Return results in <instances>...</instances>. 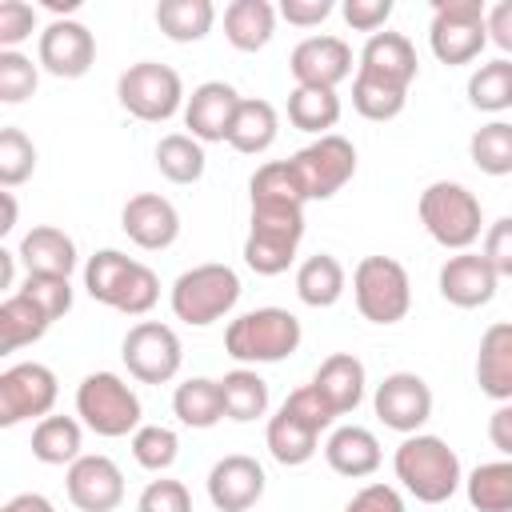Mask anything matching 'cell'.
<instances>
[{
    "mask_svg": "<svg viewBox=\"0 0 512 512\" xmlns=\"http://www.w3.org/2000/svg\"><path fill=\"white\" fill-rule=\"evenodd\" d=\"M84 288L96 304L124 312V316H148L160 300V280L148 264L124 256L120 248H100L84 264Z\"/></svg>",
    "mask_w": 512,
    "mask_h": 512,
    "instance_id": "cell-1",
    "label": "cell"
},
{
    "mask_svg": "<svg viewBox=\"0 0 512 512\" xmlns=\"http://www.w3.org/2000/svg\"><path fill=\"white\" fill-rule=\"evenodd\" d=\"M392 472L404 484V492L416 496L420 504H444L464 484L460 456L448 448V440H440L432 432L404 436V444L392 456Z\"/></svg>",
    "mask_w": 512,
    "mask_h": 512,
    "instance_id": "cell-2",
    "label": "cell"
},
{
    "mask_svg": "<svg viewBox=\"0 0 512 512\" xmlns=\"http://www.w3.org/2000/svg\"><path fill=\"white\" fill-rule=\"evenodd\" d=\"M300 340L304 328L288 308H252L224 328V352L244 368L280 364L300 348Z\"/></svg>",
    "mask_w": 512,
    "mask_h": 512,
    "instance_id": "cell-3",
    "label": "cell"
},
{
    "mask_svg": "<svg viewBox=\"0 0 512 512\" xmlns=\"http://www.w3.org/2000/svg\"><path fill=\"white\" fill-rule=\"evenodd\" d=\"M420 224L424 232L440 244V248H452V252H472V244L480 240V228H484V208L476 200V192L468 184H456V180H432L424 192H420Z\"/></svg>",
    "mask_w": 512,
    "mask_h": 512,
    "instance_id": "cell-4",
    "label": "cell"
},
{
    "mask_svg": "<svg viewBox=\"0 0 512 512\" xmlns=\"http://www.w3.org/2000/svg\"><path fill=\"white\" fill-rule=\"evenodd\" d=\"M300 240H304V204H252L244 264L256 276H280L292 268Z\"/></svg>",
    "mask_w": 512,
    "mask_h": 512,
    "instance_id": "cell-5",
    "label": "cell"
},
{
    "mask_svg": "<svg viewBox=\"0 0 512 512\" xmlns=\"http://www.w3.org/2000/svg\"><path fill=\"white\" fill-rule=\"evenodd\" d=\"M240 276L236 268L228 264H196L188 272L176 276L172 292H168V304H172V316L192 324V328H208L216 320H224L236 300H240Z\"/></svg>",
    "mask_w": 512,
    "mask_h": 512,
    "instance_id": "cell-6",
    "label": "cell"
},
{
    "mask_svg": "<svg viewBox=\"0 0 512 512\" xmlns=\"http://www.w3.org/2000/svg\"><path fill=\"white\" fill-rule=\"evenodd\" d=\"M76 416L96 436L116 440V436H128V432L140 428L144 408H140L136 388L124 376H116V372H88L80 380V388H76Z\"/></svg>",
    "mask_w": 512,
    "mask_h": 512,
    "instance_id": "cell-7",
    "label": "cell"
},
{
    "mask_svg": "<svg viewBox=\"0 0 512 512\" xmlns=\"http://www.w3.org/2000/svg\"><path fill=\"white\" fill-rule=\"evenodd\" d=\"M116 100L128 116H136L144 124H164L184 108V80L176 68H168L160 60H140L120 72Z\"/></svg>",
    "mask_w": 512,
    "mask_h": 512,
    "instance_id": "cell-8",
    "label": "cell"
},
{
    "mask_svg": "<svg viewBox=\"0 0 512 512\" xmlns=\"http://www.w3.org/2000/svg\"><path fill=\"white\" fill-rule=\"evenodd\" d=\"M352 296L368 324H400L412 308L408 268L392 256H364L352 272Z\"/></svg>",
    "mask_w": 512,
    "mask_h": 512,
    "instance_id": "cell-9",
    "label": "cell"
},
{
    "mask_svg": "<svg viewBox=\"0 0 512 512\" xmlns=\"http://www.w3.org/2000/svg\"><path fill=\"white\" fill-rule=\"evenodd\" d=\"M488 44V8L480 0H436L428 48L440 64H472Z\"/></svg>",
    "mask_w": 512,
    "mask_h": 512,
    "instance_id": "cell-10",
    "label": "cell"
},
{
    "mask_svg": "<svg viewBox=\"0 0 512 512\" xmlns=\"http://www.w3.org/2000/svg\"><path fill=\"white\" fill-rule=\"evenodd\" d=\"M120 356H124V368L132 380L140 384H168L180 364H184V344L176 336L172 324H160V320H140L128 328L124 344H120Z\"/></svg>",
    "mask_w": 512,
    "mask_h": 512,
    "instance_id": "cell-11",
    "label": "cell"
},
{
    "mask_svg": "<svg viewBox=\"0 0 512 512\" xmlns=\"http://www.w3.org/2000/svg\"><path fill=\"white\" fill-rule=\"evenodd\" d=\"M60 396L56 372L48 364L24 360L0 372V428H16L24 420H44L52 416Z\"/></svg>",
    "mask_w": 512,
    "mask_h": 512,
    "instance_id": "cell-12",
    "label": "cell"
},
{
    "mask_svg": "<svg viewBox=\"0 0 512 512\" xmlns=\"http://www.w3.org/2000/svg\"><path fill=\"white\" fill-rule=\"evenodd\" d=\"M292 168H296L308 200H332L356 176V148L340 132H328V136H316L312 144H304L292 156Z\"/></svg>",
    "mask_w": 512,
    "mask_h": 512,
    "instance_id": "cell-13",
    "label": "cell"
},
{
    "mask_svg": "<svg viewBox=\"0 0 512 512\" xmlns=\"http://www.w3.org/2000/svg\"><path fill=\"white\" fill-rule=\"evenodd\" d=\"M36 64L48 76H56V80H80V76H88V68L96 64V36H92V28L80 24V20L56 16L40 32Z\"/></svg>",
    "mask_w": 512,
    "mask_h": 512,
    "instance_id": "cell-14",
    "label": "cell"
},
{
    "mask_svg": "<svg viewBox=\"0 0 512 512\" xmlns=\"http://www.w3.org/2000/svg\"><path fill=\"white\" fill-rule=\"evenodd\" d=\"M372 408H376V416H380L384 428H392L400 436H412L432 416V388L416 372H392V376H384L376 384Z\"/></svg>",
    "mask_w": 512,
    "mask_h": 512,
    "instance_id": "cell-15",
    "label": "cell"
},
{
    "mask_svg": "<svg viewBox=\"0 0 512 512\" xmlns=\"http://www.w3.org/2000/svg\"><path fill=\"white\" fill-rule=\"evenodd\" d=\"M64 488L80 512H116L124 500V472L112 456L84 452L76 464H68Z\"/></svg>",
    "mask_w": 512,
    "mask_h": 512,
    "instance_id": "cell-16",
    "label": "cell"
},
{
    "mask_svg": "<svg viewBox=\"0 0 512 512\" xmlns=\"http://www.w3.org/2000/svg\"><path fill=\"white\" fill-rule=\"evenodd\" d=\"M264 488H268V476L256 456L232 452L208 468V500L216 512H248L260 504Z\"/></svg>",
    "mask_w": 512,
    "mask_h": 512,
    "instance_id": "cell-17",
    "label": "cell"
},
{
    "mask_svg": "<svg viewBox=\"0 0 512 512\" xmlns=\"http://www.w3.org/2000/svg\"><path fill=\"white\" fill-rule=\"evenodd\" d=\"M240 92L228 80H204L192 88V96L184 100V128L188 136H196L200 144H224L240 108Z\"/></svg>",
    "mask_w": 512,
    "mask_h": 512,
    "instance_id": "cell-18",
    "label": "cell"
},
{
    "mask_svg": "<svg viewBox=\"0 0 512 512\" xmlns=\"http://www.w3.org/2000/svg\"><path fill=\"white\" fill-rule=\"evenodd\" d=\"M120 228H124V236H128L136 248H144V252H164V248H172L176 236H180V212H176V204H172L168 196H160V192H136V196L124 204V212H120Z\"/></svg>",
    "mask_w": 512,
    "mask_h": 512,
    "instance_id": "cell-19",
    "label": "cell"
},
{
    "mask_svg": "<svg viewBox=\"0 0 512 512\" xmlns=\"http://www.w3.org/2000/svg\"><path fill=\"white\" fill-rule=\"evenodd\" d=\"M288 72L304 88H332L352 76V48L340 36H308L292 48Z\"/></svg>",
    "mask_w": 512,
    "mask_h": 512,
    "instance_id": "cell-20",
    "label": "cell"
},
{
    "mask_svg": "<svg viewBox=\"0 0 512 512\" xmlns=\"http://www.w3.org/2000/svg\"><path fill=\"white\" fill-rule=\"evenodd\" d=\"M436 284H440V296L448 304H456V308H484L496 296L500 276H496V268L480 252H456V256H448L440 264Z\"/></svg>",
    "mask_w": 512,
    "mask_h": 512,
    "instance_id": "cell-21",
    "label": "cell"
},
{
    "mask_svg": "<svg viewBox=\"0 0 512 512\" xmlns=\"http://www.w3.org/2000/svg\"><path fill=\"white\" fill-rule=\"evenodd\" d=\"M356 72L372 76V80H384V84H396V88H412L416 72H420V60H416V48L404 32H376L364 40L360 48V64Z\"/></svg>",
    "mask_w": 512,
    "mask_h": 512,
    "instance_id": "cell-22",
    "label": "cell"
},
{
    "mask_svg": "<svg viewBox=\"0 0 512 512\" xmlns=\"http://www.w3.org/2000/svg\"><path fill=\"white\" fill-rule=\"evenodd\" d=\"M324 460L336 476H348V480H364L380 468L384 452H380V440L372 428H360V424H340L332 428V436L324 440Z\"/></svg>",
    "mask_w": 512,
    "mask_h": 512,
    "instance_id": "cell-23",
    "label": "cell"
},
{
    "mask_svg": "<svg viewBox=\"0 0 512 512\" xmlns=\"http://www.w3.org/2000/svg\"><path fill=\"white\" fill-rule=\"evenodd\" d=\"M476 384L488 400L512 404V324H488L476 352Z\"/></svg>",
    "mask_w": 512,
    "mask_h": 512,
    "instance_id": "cell-24",
    "label": "cell"
},
{
    "mask_svg": "<svg viewBox=\"0 0 512 512\" xmlns=\"http://www.w3.org/2000/svg\"><path fill=\"white\" fill-rule=\"evenodd\" d=\"M364 384H368L364 364H360L352 352H332V356L316 368V376H312V388L328 400V408H332L336 416H348V412L360 408Z\"/></svg>",
    "mask_w": 512,
    "mask_h": 512,
    "instance_id": "cell-25",
    "label": "cell"
},
{
    "mask_svg": "<svg viewBox=\"0 0 512 512\" xmlns=\"http://www.w3.org/2000/svg\"><path fill=\"white\" fill-rule=\"evenodd\" d=\"M16 256L24 260L28 272H44V276H72L76 272V244L64 228H52V224H36L32 232H24Z\"/></svg>",
    "mask_w": 512,
    "mask_h": 512,
    "instance_id": "cell-26",
    "label": "cell"
},
{
    "mask_svg": "<svg viewBox=\"0 0 512 512\" xmlns=\"http://www.w3.org/2000/svg\"><path fill=\"white\" fill-rule=\"evenodd\" d=\"M264 444L272 452L276 464L284 468H300L316 456V444H320V432L312 424H304L292 408H276V416H268V432H264Z\"/></svg>",
    "mask_w": 512,
    "mask_h": 512,
    "instance_id": "cell-27",
    "label": "cell"
},
{
    "mask_svg": "<svg viewBox=\"0 0 512 512\" xmlns=\"http://www.w3.org/2000/svg\"><path fill=\"white\" fill-rule=\"evenodd\" d=\"M276 16L268 0H232L224 8V40L236 52H260L276 36Z\"/></svg>",
    "mask_w": 512,
    "mask_h": 512,
    "instance_id": "cell-28",
    "label": "cell"
},
{
    "mask_svg": "<svg viewBox=\"0 0 512 512\" xmlns=\"http://www.w3.org/2000/svg\"><path fill=\"white\" fill-rule=\"evenodd\" d=\"M84 428L76 416H44L36 420L32 428V456L40 464H52V468H64V464H76L84 452Z\"/></svg>",
    "mask_w": 512,
    "mask_h": 512,
    "instance_id": "cell-29",
    "label": "cell"
},
{
    "mask_svg": "<svg viewBox=\"0 0 512 512\" xmlns=\"http://www.w3.org/2000/svg\"><path fill=\"white\" fill-rule=\"evenodd\" d=\"M276 132H280L276 108H272L268 100L248 96V100H240V108H236L228 144H232L236 152H244V156H260V152H268V148L276 144Z\"/></svg>",
    "mask_w": 512,
    "mask_h": 512,
    "instance_id": "cell-30",
    "label": "cell"
},
{
    "mask_svg": "<svg viewBox=\"0 0 512 512\" xmlns=\"http://www.w3.org/2000/svg\"><path fill=\"white\" fill-rule=\"evenodd\" d=\"M344 284H348L344 264L332 252H316L296 268V296L308 308H332L344 296Z\"/></svg>",
    "mask_w": 512,
    "mask_h": 512,
    "instance_id": "cell-31",
    "label": "cell"
},
{
    "mask_svg": "<svg viewBox=\"0 0 512 512\" xmlns=\"http://www.w3.org/2000/svg\"><path fill=\"white\" fill-rule=\"evenodd\" d=\"M216 8L212 0H160L156 4V28L172 44H196L212 32Z\"/></svg>",
    "mask_w": 512,
    "mask_h": 512,
    "instance_id": "cell-32",
    "label": "cell"
},
{
    "mask_svg": "<svg viewBox=\"0 0 512 512\" xmlns=\"http://www.w3.org/2000/svg\"><path fill=\"white\" fill-rule=\"evenodd\" d=\"M220 400H224V416L236 420V424H248V420H260L268 412V384L256 368H232L224 372L220 380Z\"/></svg>",
    "mask_w": 512,
    "mask_h": 512,
    "instance_id": "cell-33",
    "label": "cell"
},
{
    "mask_svg": "<svg viewBox=\"0 0 512 512\" xmlns=\"http://www.w3.org/2000/svg\"><path fill=\"white\" fill-rule=\"evenodd\" d=\"M172 412L184 428H212L224 420V400H220V380L208 376H192L184 384H176L172 392Z\"/></svg>",
    "mask_w": 512,
    "mask_h": 512,
    "instance_id": "cell-34",
    "label": "cell"
},
{
    "mask_svg": "<svg viewBox=\"0 0 512 512\" xmlns=\"http://www.w3.org/2000/svg\"><path fill=\"white\" fill-rule=\"evenodd\" d=\"M288 124L312 136H328L340 124V96L332 88H304L296 84L288 92Z\"/></svg>",
    "mask_w": 512,
    "mask_h": 512,
    "instance_id": "cell-35",
    "label": "cell"
},
{
    "mask_svg": "<svg viewBox=\"0 0 512 512\" xmlns=\"http://www.w3.org/2000/svg\"><path fill=\"white\" fill-rule=\"evenodd\" d=\"M52 328V320L20 292H8L0 304V352H20L24 344H36L44 332Z\"/></svg>",
    "mask_w": 512,
    "mask_h": 512,
    "instance_id": "cell-36",
    "label": "cell"
},
{
    "mask_svg": "<svg viewBox=\"0 0 512 512\" xmlns=\"http://www.w3.org/2000/svg\"><path fill=\"white\" fill-rule=\"evenodd\" d=\"M464 492L476 512H512V460L500 456V460L476 464L464 476Z\"/></svg>",
    "mask_w": 512,
    "mask_h": 512,
    "instance_id": "cell-37",
    "label": "cell"
},
{
    "mask_svg": "<svg viewBox=\"0 0 512 512\" xmlns=\"http://www.w3.org/2000/svg\"><path fill=\"white\" fill-rule=\"evenodd\" d=\"M156 168L172 184H196L204 176V168H208L204 144L196 136H188V132H168L156 144Z\"/></svg>",
    "mask_w": 512,
    "mask_h": 512,
    "instance_id": "cell-38",
    "label": "cell"
},
{
    "mask_svg": "<svg viewBox=\"0 0 512 512\" xmlns=\"http://www.w3.org/2000/svg\"><path fill=\"white\" fill-rule=\"evenodd\" d=\"M248 192H252V204H308L304 196V184L292 168V160H268L252 172L248 180Z\"/></svg>",
    "mask_w": 512,
    "mask_h": 512,
    "instance_id": "cell-39",
    "label": "cell"
},
{
    "mask_svg": "<svg viewBox=\"0 0 512 512\" xmlns=\"http://www.w3.org/2000/svg\"><path fill=\"white\" fill-rule=\"evenodd\" d=\"M468 104L480 112L512 108V60L508 56H496L468 76Z\"/></svg>",
    "mask_w": 512,
    "mask_h": 512,
    "instance_id": "cell-40",
    "label": "cell"
},
{
    "mask_svg": "<svg viewBox=\"0 0 512 512\" xmlns=\"http://www.w3.org/2000/svg\"><path fill=\"white\" fill-rule=\"evenodd\" d=\"M468 156L484 176H512V124L508 120L480 124L468 140Z\"/></svg>",
    "mask_w": 512,
    "mask_h": 512,
    "instance_id": "cell-41",
    "label": "cell"
},
{
    "mask_svg": "<svg viewBox=\"0 0 512 512\" xmlns=\"http://www.w3.org/2000/svg\"><path fill=\"white\" fill-rule=\"evenodd\" d=\"M408 104V88H396V84H384V80H372L364 72H356L352 80V108L364 116V120H396Z\"/></svg>",
    "mask_w": 512,
    "mask_h": 512,
    "instance_id": "cell-42",
    "label": "cell"
},
{
    "mask_svg": "<svg viewBox=\"0 0 512 512\" xmlns=\"http://www.w3.org/2000/svg\"><path fill=\"white\" fill-rule=\"evenodd\" d=\"M132 456L148 472H168L176 464V456H180V436L172 428H164V424H140L132 432Z\"/></svg>",
    "mask_w": 512,
    "mask_h": 512,
    "instance_id": "cell-43",
    "label": "cell"
},
{
    "mask_svg": "<svg viewBox=\"0 0 512 512\" xmlns=\"http://www.w3.org/2000/svg\"><path fill=\"white\" fill-rule=\"evenodd\" d=\"M32 172H36V144L20 128H4L0 132V184L12 192Z\"/></svg>",
    "mask_w": 512,
    "mask_h": 512,
    "instance_id": "cell-44",
    "label": "cell"
},
{
    "mask_svg": "<svg viewBox=\"0 0 512 512\" xmlns=\"http://www.w3.org/2000/svg\"><path fill=\"white\" fill-rule=\"evenodd\" d=\"M20 296H28L52 324L72 308V284H68V276H44V272H28L24 276V284L16 288Z\"/></svg>",
    "mask_w": 512,
    "mask_h": 512,
    "instance_id": "cell-45",
    "label": "cell"
},
{
    "mask_svg": "<svg viewBox=\"0 0 512 512\" xmlns=\"http://www.w3.org/2000/svg\"><path fill=\"white\" fill-rule=\"evenodd\" d=\"M40 84V72L32 56L24 52H0V100L4 104H24Z\"/></svg>",
    "mask_w": 512,
    "mask_h": 512,
    "instance_id": "cell-46",
    "label": "cell"
},
{
    "mask_svg": "<svg viewBox=\"0 0 512 512\" xmlns=\"http://www.w3.org/2000/svg\"><path fill=\"white\" fill-rule=\"evenodd\" d=\"M36 32V8L28 0H0V52H20Z\"/></svg>",
    "mask_w": 512,
    "mask_h": 512,
    "instance_id": "cell-47",
    "label": "cell"
},
{
    "mask_svg": "<svg viewBox=\"0 0 512 512\" xmlns=\"http://www.w3.org/2000/svg\"><path fill=\"white\" fill-rule=\"evenodd\" d=\"M136 512H192V496L180 480H152L140 492Z\"/></svg>",
    "mask_w": 512,
    "mask_h": 512,
    "instance_id": "cell-48",
    "label": "cell"
},
{
    "mask_svg": "<svg viewBox=\"0 0 512 512\" xmlns=\"http://www.w3.org/2000/svg\"><path fill=\"white\" fill-rule=\"evenodd\" d=\"M284 408H292L304 424H312L316 432H328L332 428V420H336V412L328 408V400L312 388V384H304V388H296V392H288V400H284Z\"/></svg>",
    "mask_w": 512,
    "mask_h": 512,
    "instance_id": "cell-49",
    "label": "cell"
},
{
    "mask_svg": "<svg viewBox=\"0 0 512 512\" xmlns=\"http://www.w3.org/2000/svg\"><path fill=\"white\" fill-rule=\"evenodd\" d=\"M480 256L496 268V276H512V216H500L496 224H488Z\"/></svg>",
    "mask_w": 512,
    "mask_h": 512,
    "instance_id": "cell-50",
    "label": "cell"
},
{
    "mask_svg": "<svg viewBox=\"0 0 512 512\" xmlns=\"http://www.w3.org/2000/svg\"><path fill=\"white\" fill-rule=\"evenodd\" d=\"M340 12H344V20H348V28L376 36V32L388 24V16H392V0H344Z\"/></svg>",
    "mask_w": 512,
    "mask_h": 512,
    "instance_id": "cell-51",
    "label": "cell"
},
{
    "mask_svg": "<svg viewBox=\"0 0 512 512\" xmlns=\"http://www.w3.org/2000/svg\"><path fill=\"white\" fill-rule=\"evenodd\" d=\"M344 512H404V496L392 484H364L344 504Z\"/></svg>",
    "mask_w": 512,
    "mask_h": 512,
    "instance_id": "cell-52",
    "label": "cell"
},
{
    "mask_svg": "<svg viewBox=\"0 0 512 512\" xmlns=\"http://www.w3.org/2000/svg\"><path fill=\"white\" fill-rule=\"evenodd\" d=\"M332 8H336L332 0H280L276 12L296 28H316V24H324L332 16Z\"/></svg>",
    "mask_w": 512,
    "mask_h": 512,
    "instance_id": "cell-53",
    "label": "cell"
},
{
    "mask_svg": "<svg viewBox=\"0 0 512 512\" xmlns=\"http://www.w3.org/2000/svg\"><path fill=\"white\" fill-rule=\"evenodd\" d=\"M488 40L512 56V0H500L488 8Z\"/></svg>",
    "mask_w": 512,
    "mask_h": 512,
    "instance_id": "cell-54",
    "label": "cell"
},
{
    "mask_svg": "<svg viewBox=\"0 0 512 512\" xmlns=\"http://www.w3.org/2000/svg\"><path fill=\"white\" fill-rule=\"evenodd\" d=\"M488 440L504 460H512V404H500L488 416Z\"/></svg>",
    "mask_w": 512,
    "mask_h": 512,
    "instance_id": "cell-55",
    "label": "cell"
},
{
    "mask_svg": "<svg viewBox=\"0 0 512 512\" xmlns=\"http://www.w3.org/2000/svg\"><path fill=\"white\" fill-rule=\"evenodd\" d=\"M0 512H56V508H52V500L40 496V492H20V496H12Z\"/></svg>",
    "mask_w": 512,
    "mask_h": 512,
    "instance_id": "cell-56",
    "label": "cell"
},
{
    "mask_svg": "<svg viewBox=\"0 0 512 512\" xmlns=\"http://www.w3.org/2000/svg\"><path fill=\"white\" fill-rule=\"evenodd\" d=\"M16 252H8V248H0V288H12V276H16Z\"/></svg>",
    "mask_w": 512,
    "mask_h": 512,
    "instance_id": "cell-57",
    "label": "cell"
},
{
    "mask_svg": "<svg viewBox=\"0 0 512 512\" xmlns=\"http://www.w3.org/2000/svg\"><path fill=\"white\" fill-rule=\"evenodd\" d=\"M0 200H4V224H0V232L8 236V232L16 228V196H12L8 188H4V192H0Z\"/></svg>",
    "mask_w": 512,
    "mask_h": 512,
    "instance_id": "cell-58",
    "label": "cell"
},
{
    "mask_svg": "<svg viewBox=\"0 0 512 512\" xmlns=\"http://www.w3.org/2000/svg\"><path fill=\"white\" fill-rule=\"evenodd\" d=\"M44 4H48V8H52V12H64V16H68V12H76V8H80V0H44Z\"/></svg>",
    "mask_w": 512,
    "mask_h": 512,
    "instance_id": "cell-59",
    "label": "cell"
}]
</instances>
